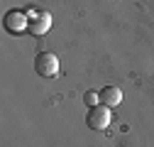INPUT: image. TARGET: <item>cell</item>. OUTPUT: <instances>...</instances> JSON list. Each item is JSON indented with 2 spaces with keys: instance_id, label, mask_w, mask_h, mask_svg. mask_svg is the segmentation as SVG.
Returning <instances> with one entry per match:
<instances>
[{
  "instance_id": "1",
  "label": "cell",
  "mask_w": 154,
  "mask_h": 147,
  "mask_svg": "<svg viewBox=\"0 0 154 147\" xmlns=\"http://www.w3.org/2000/svg\"><path fill=\"white\" fill-rule=\"evenodd\" d=\"M34 71L39 74L44 79H54L59 76V59H56V54L51 52H39L34 57Z\"/></svg>"
},
{
  "instance_id": "2",
  "label": "cell",
  "mask_w": 154,
  "mask_h": 147,
  "mask_svg": "<svg viewBox=\"0 0 154 147\" xmlns=\"http://www.w3.org/2000/svg\"><path fill=\"white\" fill-rule=\"evenodd\" d=\"M110 120H112V113L103 103L88 108V113H86V125L91 127V130H105V127L110 125Z\"/></svg>"
},
{
  "instance_id": "3",
  "label": "cell",
  "mask_w": 154,
  "mask_h": 147,
  "mask_svg": "<svg viewBox=\"0 0 154 147\" xmlns=\"http://www.w3.org/2000/svg\"><path fill=\"white\" fill-rule=\"evenodd\" d=\"M3 25H5V30H8L10 34H20V32H25V30L29 27V17H27V12H22V10H10V12L5 15Z\"/></svg>"
},
{
  "instance_id": "4",
  "label": "cell",
  "mask_w": 154,
  "mask_h": 147,
  "mask_svg": "<svg viewBox=\"0 0 154 147\" xmlns=\"http://www.w3.org/2000/svg\"><path fill=\"white\" fill-rule=\"evenodd\" d=\"M49 27H51V15L44 12V10H39V15H34L32 20H29V27L27 30L32 34H37V37H42V34L49 32Z\"/></svg>"
},
{
  "instance_id": "5",
  "label": "cell",
  "mask_w": 154,
  "mask_h": 147,
  "mask_svg": "<svg viewBox=\"0 0 154 147\" xmlns=\"http://www.w3.org/2000/svg\"><path fill=\"white\" fill-rule=\"evenodd\" d=\"M98 96H100V103L108 105V108H115L120 101H122V91L118 86H105L103 91H98Z\"/></svg>"
},
{
  "instance_id": "6",
  "label": "cell",
  "mask_w": 154,
  "mask_h": 147,
  "mask_svg": "<svg viewBox=\"0 0 154 147\" xmlns=\"http://www.w3.org/2000/svg\"><path fill=\"white\" fill-rule=\"evenodd\" d=\"M83 101H86L88 108H93V105L100 103V96H98V91H86V93H83Z\"/></svg>"
}]
</instances>
